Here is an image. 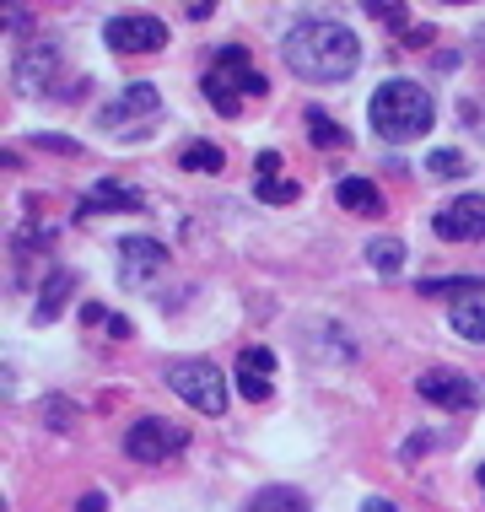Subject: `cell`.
Segmentation results:
<instances>
[{"label":"cell","mask_w":485,"mask_h":512,"mask_svg":"<svg viewBox=\"0 0 485 512\" xmlns=\"http://www.w3.org/2000/svg\"><path fill=\"white\" fill-rule=\"evenodd\" d=\"M286 65L291 76L302 81H345L362 65V44L345 22H329V17H302L297 27H286Z\"/></svg>","instance_id":"cell-1"},{"label":"cell","mask_w":485,"mask_h":512,"mask_svg":"<svg viewBox=\"0 0 485 512\" xmlns=\"http://www.w3.org/2000/svg\"><path fill=\"white\" fill-rule=\"evenodd\" d=\"M367 119H372V130H378L383 141L405 146V141H421V135L437 124V103H432V92L415 87V81H383V87L372 92V103H367Z\"/></svg>","instance_id":"cell-2"},{"label":"cell","mask_w":485,"mask_h":512,"mask_svg":"<svg viewBox=\"0 0 485 512\" xmlns=\"http://www.w3.org/2000/svg\"><path fill=\"white\" fill-rule=\"evenodd\" d=\"M200 92L211 98L216 114H238L243 98H265V76L254 71V60H248V49L227 44L211 60V71L200 76Z\"/></svg>","instance_id":"cell-3"},{"label":"cell","mask_w":485,"mask_h":512,"mask_svg":"<svg viewBox=\"0 0 485 512\" xmlns=\"http://www.w3.org/2000/svg\"><path fill=\"white\" fill-rule=\"evenodd\" d=\"M168 389L184 399L189 410H200V415H221V410H227V378H221L216 362H205V356L173 362L168 367Z\"/></svg>","instance_id":"cell-4"},{"label":"cell","mask_w":485,"mask_h":512,"mask_svg":"<svg viewBox=\"0 0 485 512\" xmlns=\"http://www.w3.org/2000/svg\"><path fill=\"white\" fill-rule=\"evenodd\" d=\"M157 108H162L157 87H151V81H135V87H124L119 98H108V103H103V114H97V130L135 141V135H146V124L157 119Z\"/></svg>","instance_id":"cell-5"},{"label":"cell","mask_w":485,"mask_h":512,"mask_svg":"<svg viewBox=\"0 0 485 512\" xmlns=\"http://www.w3.org/2000/svg\"><path fill=\"white\" fill-rule=\"evenodd\" d=\"M184 448H189V432L178 421H162V415H146V421H135L130 432H124V453H130L135 464H168Z\"/></svg>","instance_id":"cell-6"},{"label":"cell","mask_w":485,"mask_h":512,"mask_svg":"<svg viewBox=\"0 0 485 512\" xmlns=\"http://www.w3.org/2000/svg\"><path fill=\"white\" fill-rule=\"evenodd\" d=\"M432 232L442 243H485V195H459L432 216Z\"/></svg>","instance_id":"cell-7"},{"label":"cell","mask_w":485,"mask_h":512,"mask_svg":"<svg viewBox=\"0 0 485 512\" xmlns=\"http://www.w3.org/2000/svg\"><path fill=\"white\" fill-rule=\"evenodd\" d=\"M103 44L114 54H157L162 44H168V27H162L157 17H114L103 27Z\"/></svg>","instance_id":"cell-8"},{"label":"cell","mask_w":485,"mask_h":512,"mask_svg":"<svg viewBox=\"0 0 485 512\" xmlns=\"http://www.w3.org/2000/svg\"><path fill=\"white\" fill-rule=\"evenodd\" d=\"M162 265H168V248L157 238H124L119 243V281L130 286V292H141V286L157 281Z\"/></svg>","instance_id":"cell-9"},{"label":"cell","mask_w":485,"mask_h":512,"mask_svg":"<svg viewBox=\"0 0 485 512\" xmlns=\"http://www.w3.org/2000/svg\"><path fill=\"white\" fill-rule=\"evenodd\" d=\"M415 389H421V399H432L437 410H453V415H469L480 405V389H475V378H464V372H448V367H437V372H426V378H415Z\"/></svg>","instance_id":"cell-10"},{"label":"cell","mask_w":485,"mask_h":512,"mask_svg":"<svg viewBox=\"0 0 485 512\" xmlns=\"http://www.w3.org/2000/svg\"><path fill=\"white\" fill-rule=\"evenodd\" d=\"M54 76H60V49H54L49 38L27 44V54L17 60V92H27V98H44V92H54Z\"/></svg>","instance_id":"cell-11"},{"label":"cell","mask_w":485,"mask_h":512,"mask_svg":"<svg viewBox=\"0 0 485 512\" xmlns=\"http://www.w3.org/2000/svg\"><path fill=\"white\" fill-rule=\"evenodd\" d=\"M275 356L265 351V345H248V351L238 356V378H232V383H238V394L243 399H254V405H265V399L275 394Z\"/></svg>","instance_id":"cell-12"},{"label":"cell","mask_w":485,"mask_h":512,"mask_svg":"<svg viewBox=\"0 0 485 512\" xmlns=\"http://www.w3.org/2000/svg\"><path fill=\"white\" fill-rule=\"evenodd\" d=\"M335 205H345L351 216H378L383 211V189L372 178H340L335 184Z\"/></svg>","instance_id":"cell-13"},{"label":"cell","mask_w":485,"mask_h":512,"mask_svg":"<svg viewBox=\"0 0 485 512\" xmlns=\"http://www.w3.org/2000/svg\"><path fill=\"white\" fill-rule=\"evenodd\" d=\"M92 211H146V195L135 184H119V178H103V184L87 195Z\"/></svg>","instance_id":"cell-14"},{"label":"cell","mask_w":485,"mask_h":512,"mask_svg":"<svg viewBox=\"0 0 485 512\" xmlns=\"http://www.w3.org/2000/svg\"><path fill=\"white\" fill-rule=\"evenodd\" d=\"M71 292H76V275H71V270H54L49 281H44V297H38V308H33V324H54Z\"/></svg>","instance_id":"cell-15"},{"label":"cell","mask_w":485,"mask_h":512,"mask_svg":"<svg viewBox=\"0 0 485 512\" xmlns=\"http://www.w3.org/2000/svg\"><path fill=\"white\" fill-rule=\"evenodd\" d=\"M243 512H308V496L297 486H265Z\"/></svg>","instance_id":"cell-16"},{"label":"cell","mask_w":485,"mask_h":512,"mask_svg":"<svg viewBox=\"0 0 485 512\" xmlns=\"http://www.w3.org/2000/svg\"><path fill=\"white\" fill-rule=\"evenodd\" d=\"M178 168H189V173H221V168H227V157H221L216 141H189L184 151H178Z\"/></svg>","instance_id":"cell-17"},{"label":"cell","mask_w":485,"mask_h":512,"mask_svg":"<svg viewBox=\"0 0 485 512\" xmlns=\"http://www.w3.org/2000/svg\"><path fill=\"white\" fill-rule=\"evenodd\" d=\"M453 329H459L464 340L485 345V297H464L459 308H453Z\"/></svg>","instance_id":"cell-18"},{"label":"cell","mask_w":485,"mask_h":512,"mask_svg":"<svg viewBox=\"0 0 485 512\" xmlns=\"http://www.w3.org/2000/svg\"><path fill=\"white\" fill-rule=\"evenodd\" d=\"M367 265L378 275H399V270H405V243H399V238H372L367 243Z\"/></svg>","instance_id":"cell-19"},{"label":"cell","mask_w":485,"mask_h":512,"mask_svg":"<svg viewBox=\"0 0 485 512\" xmlns=\"http://www.w3.org/2000/svg\"><path fill=\"white\" fill-rule=\"evenodd\" d=\"M308 141H313L318 151H329V146H351V135H345L340 124H329L324 108H308Z\"/></svg>","instance_id":"cell-20"},{"label":"cell","mask_w":485,"mask_h":512,"mask_svg":"<svg viewBox=\"0 0 485 512\" xmlns=\"http://www.w3.org/2000/svg\"><path fill=\"white\" fill-rule=\"evenodd\" d=\"M421 297H459V292H485V275H459V281H421Z\"/></svg>","instance_id":"cell-21"},{"label":"cell","mask_w":485,"mask_h":512,"mask_svg":"<svg viewBox=\"0 0 485 512\" xmlns=\"http://www.w3.org/2000/svg\"><path fill=\"white\" fill-rule=\"evenodd\" d=\"M426 168H432L437 178H464L469 162H464V151H432V157H426Z\"/></svg>","instance_id":"cell-22"},{"label":"cell","mask_w":485,"mask_h":512,"mask_svg":"<svg viewBox=\"0 0 485 512\" xmlns=\"http://www.w3.org/2000/svg\"><path fill=\"white\" fill-rule=\"evenodd\" d=\"M297 195H302V189L291 184V178H259V200H265V205H291Z\"/></svg>","instance_id":"cell-23"},{"label":"cell","mask_w":485,"mask_h":512,"mask_svg":"<svg viewBox=\"0 0 485 512\" xmlns=\"http://www.w3.org/2000/svg\"><path fill=\"white\" fill-rule=\"evenodd\" d=\"M33 146H44V151H65V157H76L81 141H71V135H33Z\"/></svg>","instance_id":"cell-24"},{"label":"cell","mask_w":485,"mask_h":512,"mask_svg":"<svg viewBox=\"0 0 485 512\" xmlns=\"http://www.w3.org/2000/svg\"><path fill=\"white\" fill-rule=\"evenodd\" d=\"M254 168H259V178H281V157H275V151H259Z\"/></svg>","instance_id":"cell-25"},{"label":"cell","mask_w":485,"mask_h":512,"mask_svg":"<svg viewBox=\"0 0 485 512\" xmlns=\"http://www.w3.org/2000/svg\"><path fill=\"white\" fill-rule=\"evenodd\" d=\"M372 17H378V22H394V27H405V6H372ZM405 33H410V27H405Z\"/></svg>","instance_id":"cell-26"},{"label":"cell","mask_w":485,"mask_h":512,"mask_svg":"<svg viewBox=\"0 0 485 512\" xmlns=\"http://www.w3.org/2000/svg\"><path fill=\"white\" fill-rule=\"evenodd\" d=\"M108 502H103V491H87V496H81V507L76 512H103Z\"/></svg>","instance_id":"cell-27"},{"label":"cell","mask_w":485,"mask_h":512,"mask_svg":"<svg viewBox=\"0 0 485 512\" xmlns=\"http://www.w3.org/2000/svg\"><path fill=\"white\" fill-rule=\"evenodd\" d=\"M362 512H399V507L388 502V496H367V502H362Z\"/></svg>","instance_id":"cell-28"},{"label":"cell","mask_w":485,"mask_h":512,"mask_svg":"<svg viewBox=\"0 0 485 512\" xmlns=\"http://www.w3.org/2000/svg\"><path fill=\"white\" fill-rule=\"evenodd\" d=\"M480 486H485V464H480Z\"/></svg>","instance_id":"cell-29"}]
</instances>
